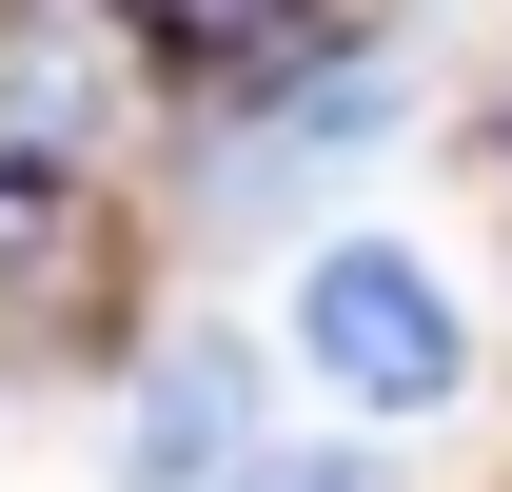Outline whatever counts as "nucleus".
Returning <instances> with one entry per match:
<instances>
[{
  "label": "nucleus",
  "mask_w": 512,
  "mask_h": 492,
  "mask_svg": "<svg viewBox=\"0 0 512 492\" xmlns=\"http://www.w3.org/2000/svg\"><path fill=\"white\" fill-rule=\"evenodd\" d=\"M276 335H296V374L335 394V433H434L453 394H473V296H453L414 237H375V217L296 256Z\"/></svg>",
  "instance_id": "1"
},
{
  "label": "nucleus",
  "mask_w": 512,
  "mask_h": 492,
  "mask_svg": "<svg viewBox=\"0 0 512 492\" xmlns=\"http://www.w3.org/2000/svg\"><path fill=\"white\" fill-rule=\"evenodd\" d=\"M414 119H434L414 40H375V20H355V40H316V60H276L256 99H217V119H197V197H217V217H296V197H355L394 138H414Z\"/></svg>",
  "instance_id": "2"
},
{
  "label": "nucleus",
  "mask_w": 512,
  "mask_h": 492,
  "mask_svg": "<svg viewBox=\"0 0 512 492\" xmlns=\"http://www.w3.org/2000/svg\"><path fill=\"white\" fill-rule=\"evenodd\" d=\"M276 433H256V355L237 335H158L119 394V492H237Z\"/></svg>",
  "instance_id": "3"
},
{
  "label": "nucleus",
  "mask_w": 512,
  "mask_h": 492,
  "mask_svg": "<svg viewBox=\"0 0 512 492\" xmlns=\"http://www.w3.org/2000/svg\"><path fill=\"white\" fill-rule=\"evenodd\" d=\"M119 40H138V60H178L197 99H256L276 60H316V40H335V0H119Z\"/></svg>",
  "instance_id": "4"
},
{
  "label": "nucleus",
  "mask_w": 512,
  "mask_h": 492,
  "mask_svg": "<svg viewBox=\"0 0 512 492\" xmlns=\"http://www.w3.org/2000/svg\"><path fill=\"white\" fill-rule=\"evenodd\" d=\"M0 138H20V158H79V138H99V40H79V20H20V40H0Z\"/></svg>",
  "instance_id": "5"
},
{
  "label": "nucleus",
  "mask_w": 512,
  "mask_h": 492,
  "mask_svg": "<svg viewBox=\"0 0 512 492\" xmlns=\"http://www.w3.org/2000/svg\"><path fill=\"white\" fill-rule=\"evenodd\" d=\"M237 492H394V453H375V433H316V453H256Z\"/></svg>",
  "instance_id": "6"
}]
</instances>
